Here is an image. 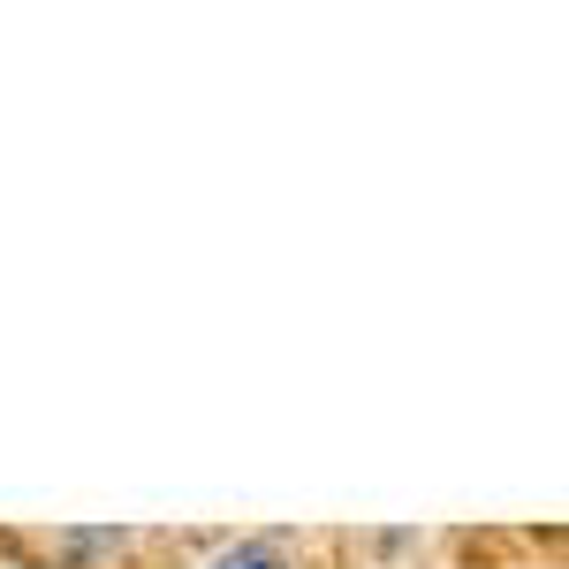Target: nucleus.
<instances>
[{
	"instance_id": "1",
	"label": "nucleus",
	"mask_w": 569,
	"mask_h": 569,
	"mask_svg": "<svg viewBox=\"0 0 569 569\" xmlns=\"http://www.w3.org/2000/svg\"><path fill=\"white\" fill-rule=\"evenodd\" d=\"M213 569H289V547H281V539H243V547H228Z\"/></svg>"
}]
</instances>
